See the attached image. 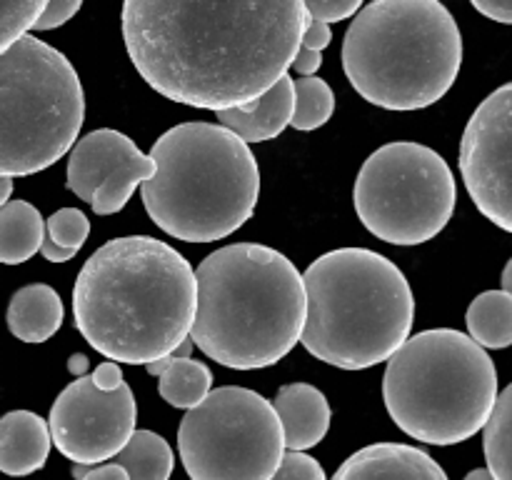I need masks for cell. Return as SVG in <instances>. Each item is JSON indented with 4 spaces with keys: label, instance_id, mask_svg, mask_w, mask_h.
I'll return each mask as SVG.
<instances>
[{
    "label": "cell",
    "instance_id": "cell-1",
    "mask_svg": "<svg viewBox=\"0 0 512 480\" xmlns=\"http://www.w3.org/2000/svg\"><path fill=\"white\" fill-rule=\"evenodd\" d=\"M310 23L305 3L128 0L123 40L140 78L190 108H245L288 75Z\"/></svg>",
    "mask_w": 512,
    "mask_h": 480
},
{
    "label": "cell",
    "instance_id": "cell-2",
    "mask_svg": "<svg viewBox=\"0 0 512 480\" xmlns=\"http://www.w3.org/2000/svg\"><path fill=\"white\" fill-rule=\"evenodd\" d=\"M198 278L173 245L125 235L100 245L73 285L78 333L113 363L150 365L190 340Z\"/></svg>",
    "mask_w": 512,
    "mask_h": 480
},
{
    "label": "cell",
    "instance_id": "cell-3",
    "mask_svg": "<svg viewBox=\"0 0 512 480\" xmlns=\"http://www.w3.org/2000/svg\"><path fill=\"white\" fill-rule=\"evenodd\" d=\"M198 313L190 340L233 370L270 368L303 338L305 280L288 255L258 243L210 253L195 270Z\"/></svg>",
    "mask_w": 512,
    "mask_h": 480
},
{
    "label": "cell",
    "instance_id": "cell-4",
    "mask_svg": "<svg viewBox=\"0 0 512 480\" xmlns=\"http://www.w3.org/2000/svg\"><path fill=\"white\" fill-rule=\"evenodd\" d=\"M155 175L143 183L150 220L170 238L215 243L253 218L260 168L253 150L218 123H183L150 148Z\"/></svg>",
    "mask_w": 512,
    "mask_h": 480
},
{
    "label": "cell",
    "instance_id": "cell-5",
    "mask_svg": "<svg viewBox=\"0 0 512 480\" xmlns=\"http://www.w3.org/2000/svg\"><path fill=\"white\" fill-rule=\"evenodd\" d=\"M308 320L300 343L340 370L388 363L410 338L415 298L403 270L368 248H338L303 273Z\"/></svg>",
    "mask_w": 512,
    "mask_h": 480
},
{
    "label": "cell",
    "instance_id": "cell-6",
    "mask_svg": "<svg viewBox=\"0 0 512 480\" xmlns=\"http://www.w3.org/2000/svg\"><path fill=\"white\" fill-rule=\"evenodd\" d=\"M463 65L458 20L438 0L363 5L343 40L355 93L385 110H423L448 95Z\"/></svg>",
    "mask_w": 512,
    "mask_h": 480
},
{
    "label": "cell",
    "instance_id": "cell-7",
    "mask_svg": "<svg viewBox=\"0 0 512 480\" xmlns=\"http://www.w3.org/2000/svg\"><path fill=\"white\" fill-rule=\"evenodd\" d=\"M383 400L393 423L413 440L458 445L488 425L498 403V368L470 335L423 330L388 360Z\"/></svg>",
    "mask_w": 512,
    "mask_h": 480
},
{
    "label": "cell",
    "instance_id": "cell-8",
    "mask_svg": "<svg viewBox=\"0 0 512 480\" xmlns=\"http://www.w3.org/2000/svg\"><path fill=\"white\" fill-rule=\"evenodd\" d=\"M85 93L68 58L33 33L0 53V178H25L78 143Z\"/></svg>",
    "mask_w": 512,
    "mask_h": 480
},
{
    "label": "cell",
    "instance_id": "cell-9",
    "mask_svg": "<svg viewBox=\"0 0 512 480\" xmlns=\"http://www.w3.org/2000/svg\"><path fill=\"white\" fill-rule=\"evenodd\" d=\"M458 203V185L438 150L413 140L370 153L353 185L360 223L390 245H423L438 238Z\"/></svg>",
    "mask_w": 512,
    "mask_h": 480
},
{
    "label": "cell",
    "instance_id": "cell-10",
    "mask_svg": "<svg viewBox=\"0 0 512 480\" xmlns=\"http://www.w3.org/2000/svg\"><path fill=\"white\" fill-rule=\"evenodd\" d=\"M178 453L190 480H273L288 448L270 400L223 385L180 420Z\"/></svg>",
    "mask_w": 512,
    "mask_h": 480
},
{
    "label": "cell",
    "instance_id": "cell-11",
    "mask_svg": "<svg viewBox=\"0 0 512 480\" xmlns=\"http://www.w3.org/2000/svg\"><path fill=\"white\" fill-rule=\"evenodd\" d=\"M138 405L130 385L103 393L93 378H75L50 408L53 445L75 465L95 468L118 458L135 435Z\"/></svg>",
    "mask_w": 512,
    "mask_h": 480
},
{
    "label": "cell",
    "instance_id": "cell-12",
    "mask_svg": "<svg viewBox=\"0 0 512 480\" xmlns=\"http://www.w3.org/2000/svg\"><path fill=\"white\" fill-rule=\"evenodd\" d=\"M460 175L475 208L512 233V83L475 108L460 140Z\"/></svg>",
    "mask_w": 512,
    "mask_h": 480
},
{
    "label": "cell",
    "instance_id": "cell-13",
    "mask_svg": "<svg viewBox=\"0 0 512 480\" xmlns=\"http://www.w3.org/2000/svg\"><path fill=\"white\" fill-rule=\"evenodd\" d=\"M155 175V163L125 133L100 128L83 135L68 155L65 185L90 203L95 215H113L128 205L135 188Z\"/></svg>",
    "mask_w": 512,
    "mask_h": 480
},
{
    "label": "cell",
    "instance_id": "cell-14",
    "mask_svg": "<svg viewBox=\"0 0 512 480\" xmlns=\"http://www.w3.org/2000/svg\"><path fill=\"white\" fill-rule=\"evenodd\" d=\"M330 480H448L438 460L405 443L365 445Z\"/></svg>",
    "mask_w": 512,
    "mask_h": 480
},
{
    "label": "cell",
    "instance_id": "cell-15",
    "mask_svg": "<svg viewBox=\"0 0 512 480\" xmlns=\"http://www.w3.org/2000/svg\"><path fill=\"white\" fill-rule=\"evenodd\" d=\"M275 410L283 423L285 448L305 453L315 448L330 430V405L310 383L283 385L275 395Z\"/></svg>",
    "mask_w": 512,
    "mask_h": 480
},
{
    "label": "cell",
    "instance_id": "cell-16",
    "mask_svg": "<svg viewBox=\"0 0 512 480\" xmlns=\"http://www.w3.org/2000/svg\"><path fill=\"white\" fill-rule=\"evenodd\" d=\"M53 445L48 420L30 410H10L0 418V473L23 478L45 465Z\"/></svg>",
    "mask_w": 512,
    "mask_h": 480
},
{
    "label": "cell",
    "instance_id": "cell-17",
    "mask_svg": "<svg viewBox=\"0 0 512 480\" xmlns=\"http://www.w3.org/2000/svg\"><path fill=\"white\" fill-rule=\"evenodd\" d=\"M295 115V80L290 75L280 78L270 93L245 108L215 113V120L223 128L233 130L245 143H265L273 140L293 123Z\"/></svg>",
    "mask_w": 512,
    "mask_h": 480
},
{
    "label": "cell",
    "instance_id": "cell-18",
    "mask_svg": "<svg viewBox=\"0 0 512 480\" xmlns=\"http://www.w3.org/2000/svg\"><path fill=\"white\" fill-rule=\"evenodd\" d=\"M63 300L55 288L45 283H33L20 288L10 298L8 328L23 343H45L53 338L63 325Z\"/></svg>",
    "mask_w": 512,
    "mask_h": 480
},
{
    "label": "cell",
    "instance_id": "cell-19",
    "mask_svg": "<svg viewBox=\"0 0 512 480\" xmlns=\"http://www.w3.org/2000/svg\"><path fill=\"white\" fill-rule=\"evenodd\" d=\"M45 238V220L28 200H10L0 208V263L20 265L40 253Z\"/></svg>",
    "mask_w": 512,
    "mask_h": 480
},
{
    "label": "cell",
    "instance_id": "cell-20",
    "mask_svg": "<svg viewBox=\"0 0 512 480\" xmlns=\"http://www.w3.org/2000/svg\"><path fill=\"white\" fill-rule=\"evenodd\" d=\"M468 335L485 350L512 345V295L505 290H485L465 313Z\"/></svg>",
    "mask_w": 512,
    "mask_h": 480
},
{
    "label": "cell",
    "instance_id": "cell-21",
    "mask_svg": "<svg viewBox=\"0 0 512 480\" xmlns=\"http://www.w3.org/2000/svg\"><path fill=\"white\" fill-rule=\"evenodd\" d=\"M158 393L173 408L193 410L213 393V373L200 360L168 358V365L158 378Z\"/></svg>",
    "mask_w": 512,
    "mask_h": 480
},
{
    "label": "cell",
    "instance_id": "cell-22",
    "mask_svg": "<svg viewBox=\"0 0 512 480\" xmlns=\"http://www.w3.org/2000/svg\"><path fill=\"white\" fill-rule=\"evenodd\" d=\"M125 468L130 480H170L175 455L168 440L160 438L153 430H135L130 443L120 450L113 460Z\"/></svg>",
    "mask_w": 512,
    "mask_h": 480
},
{
    "label": "cell",
    "instance_id": "cell-23",
    "mask_svg": "<svg viewBox=\"0 0 512 480\" xmlns=\"http://www.w3.org/2000/svg\"><path fill=\"white\" fill-rule=\"evenodd\" d=\"M483 450L495 480H512V383L498 395L483 430Z\"/></svg>",
    "mask_w": 512,
    "mask_h": 480
},
{
    "label": "cell",
    "instance_id": "cell-24",
    "mask_svg": "<svg viewBox=\"0 0 512 480\" xmlns=\"http://www.w3.org/2000/svg\"><path fill=\"white\" fill-rule=\"evenodd\" d=\"M335 113V93L325 80L315 78H298L295 80V115L293 128L300 133L318 130L333 118Z\"/></svg>",
    "mask_w": 512,
    "mask_h": 480
},
{
    "label": "cell",
    "instance_id": "cell-25",
    "mask_svg": "<svg viewBox=\"0 0 512 480\" xmlns=\"http://www.w3.org/2000/svg\"><path fill=\"white\" fill-rule=\"evenodd\" d=\"M45 5L48 3L43 0H15V3L0 0V53L13 48L23 35L33 30Z\"/></svg>",
    "mask_w": 512,
    "mask_h": 480
},
{
    "label": "cell",
    "instance_id": "cell-26",
    "mask_svg": "<svg viewBox=\"0 0 512 480\" xmlns=\"http://www.w3.org/2000/svg\"><path fill=\"white\" fill-rule=\"evenodd\" d=\"M45 233L55 245L68 250H80L90 235V220L83 210L63 208L45 220Z\"/></svg>",
    "mask_w": 512,
    "mask_h": 480
},
{
    "label": "cell",
    "instance_id": "cell-27",
    "mask_svg": "<svg viewBox=\"0 0 512 480\" xmlns=\"http://www.w3.org/2000/svg\"><path fill=\"white\" fill-rule=\"evenodd\" d=\"M273 480H328V475L313 455L288 450Z\"/></svg>",
    "mask_w": 512,
    "mask_h": 480
},
{
    "label": "cell",
    "instance_id": "cell-28",
    "mask_svg": "<svg viewBox=\"0 0 512 480\" xmlns=\"http://www.w3.org/2000/svg\"><path fill=\"white\" fill-rule=\"evenodd\" d=\"M305 10H308V15L313 20L330 25L355 18L363 10V3L360 0H308Z\"/></svg>",
    "mask_w": 512,
    "mask_h": 480
},
{
    "label": "cell",
    "instance_id": "cell-29",
    "mask_svg": "<svg viewBox=\"0 0 512 480\" xmlns=\"http://www.w3.org/2000/svg\"><path fill=\"white\" fill-rule=\"evenodd\" d=\"M80 8H83V5H80V0H50V3L45 5L43 15L38 18V23L33 25V30L43 33V30L60 28V25L68 23L73 15H78Z\"/></svg>",
    "mask_w": 512,
    "mask_h": 480
},
{
    "label": "cell",
    "instance_id": "cell-30",
    "mask_svg": "<svg viewBox=\"0 0 512 480\" xmlns=\"http://www.w3.org/2000/svg\"><path fill=\"white\" fill-rule=\"evenodd\" d=\"M93 383L95 388L103 390V393H113V390L123 388V370H120L118 363H113V360H105V363H100L98 368L93 370Z\"/></svg>",
    "mask_w": 512,
    "mask_h": 480
},
{
    "label": "cell",
    "instance_id": "cell-31",
    "mask_svg": "<svg viewBox=\"0 0 512 480\" xmlns=\"http://www.w3.org/2000/svg\"><path fill=\"white\" fill-rule=\"evenodd\" d=\"M73 475L78 480H130L125 468H120L118 463H105L95 465V468H85V465H75Z\"/></svg>",
    "mask_w": 512,
    "mask_h": 480
},
{
    "label": "cell",
    "instance_id": "cell-32",
    "mask_svg": "<svg viewBox=\"0 0 512 480\" xmlns=\"http://www.w3.org/2000/svg\"><path fill=\"white\" fill-rule=\"evenodd\" d=\"M330 40H333L330 25H325V23H320V20L310 18L308 28H305V33H303V43H300V48L315 50V53H323V50L330 45Z\"/></svg>",
    "mask_w": 512,
    "mask_h": 480
},
{
    "label": "cell",
    "instance_id": "cell-33",
    "mask_svg": "<svg viewBox=\"0 0 512 480\" xmlns=\"http://www.w3.org/2000/svg\"><path fill=\"white\" fill-rule=\"evenodd\" d=\"M473 8L495 23L512 25V0H473Z\"/></svg>",
    "mask_w": 512,
    "mask_h": 480
},
{
    "label": "cell",
    "instance_id": "cell-34",
    "mask_svg": "<svg viewBox=\"0 0 512 480\" xmlns=\"http://www.w3.org/2000/svg\"><path fill=\"white\" fill-rule=\"evenodd\" d=\"M320 65H323V55L315 53V50L300 48L298 58H295V63H293V70L300 75V78H315V73L320 70Z\"/></svg>",
    "mask_w": 512,
    "mask_h": 480
},
{
    "label": "cell",
    "instance_id": "cell-35",
    "mask_svg": "<svg viewBox=\"0 0 512 480\" xmlns=\"http://www.w3.org/2000/svg\"><path fill=\"white\" fill-rule=\"evenodd\" d=\"M40 255H43L45 260H50V263H68V260H73L75 255H78V250L60 248V245H55L53 240L45 238L43 248H40Z\"/></svg>",
    "mask_w": 512,
    "mask_h": 480
},
{
    "label": "cell",
    "instance_id": "cell-36",
    "mask_svg": "<svg viewBox=\"0 0 512 480\" xmlns=\"http://www.w3.org/2000/svg\"><path fill=\"white\" fill-rule=\"evenodd\" d=\"M88 358H85L83 353H78V355H73V358L68 360V370L70 373L75 375V378H83L85 375V370H88Z\"/></svg>",
    "mask_w": 512,
    "mask_h": 480
},
{
    "label": "cell",
    "instance_id": "cell-37",
    "mask_svg": "<svg viewBox=\"0 0 512 480\" xmlns=\"http://www.w3.org/2000/svg\"><path fill=\"white\" fill-rule=\"evenodd\" d=\"M10 195H13V178H0V208L10 203Z\"/></svg>",
    "mask_w": 512,
    "mask_h": 480
},
{
    "label": "cell",
    "instance_id": "cell-38",
    "mask_svg": "<svg viewBox=\"0 0 512 480\" xmlns=\"http://www.w3.org/2000/svg\"><path fill=\"white\" fill-rule=\"evenodd\" d=\"M465 480H495V475L488 468H475L465 475Z\"/></svg>",
    "mask_w": 512,
    "mask_h": 480
},
{
    "label": "cell",
    "instance_id": "cell-39",
    "mask_svg": "<svg viewBox=\"0 0 512 480\" xmlns=\"http://www.w3.org/2000/svg\"><path fill=\"white\" fill-rule=\"evenodd\" d=\"M503 290L508 295H512V258L508 260V265H505L503 270Z\"/></svg>",
    "mask_w": 512,
    "mask_h": 480
}]
</instances>
